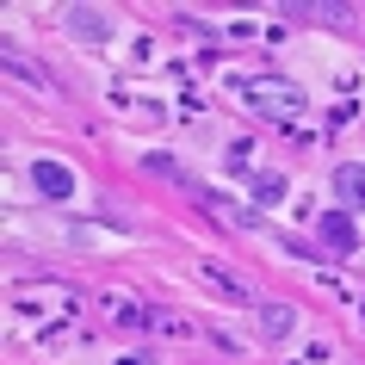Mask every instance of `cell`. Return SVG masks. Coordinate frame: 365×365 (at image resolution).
<instances>
[{
	"mask_svg": "<svg viewBox=\"0 0 365 365\" xmlns=\"http://www.w3.org/2000/svg\"><path fill=\"white\" fill-rule=\"evenodd\" d=\"M248 99L260 106V112H272V118H291L297 106H304V93L291 87V81H272V75H260V81H248Z\"/></svg>",
	"mask_w": 365,
	"mask_h": 365,
	"instance_id": "obj_1",
	"label": "cell"
},
{
	"mask_svg": "<svg viewBox=\"0 0 365 365\" xmlns=\"http://www.w3.org/2000/svg\"><path fill=\"white\" fill-rule=\"evenodd\" d=\"M31 186H38L43 205H68L75 198V173L62 168V161H31Z\"/></svg>",
	"mask_w": 365,
	"mask_h": 365,
	"instance_id": "obj_2",
	"label": "cell"
},
{
	"mask_svg": "<svg viewBox=\"0 0 365 365\" xmlns=\"http://www.w3.org/2000/svg\"><path fill=\"white\" fill-rule=\"evenodd\" d=\"M334 198H341L346 211H365V168L359 161H341L334 168Z\"/></svg>",
	"mask_w": 365,
	"mask_h": 365,
	"instance_id": "obj_3",
	"label": "cell"
},
{
	"mask_svg": "<svg viewBox=\"0 0 365 365\" xmlns=\"http://www.w3.org/2000/svg\"><path fill=\"white\" fill-rule=\"evenodd\" d=\"M322 242H328L334 254H353V248H359V235H353V223H346L341 211H328V217H322Z\"/></svg>",
	"mask_w": 365,
	"mask_h": 365,
	"instance_id": "obj_4",
	"label": "cell"
},
{
	"mask_svg": "<svg viewBox=\"0 0 365 365\" xmlns=\"http://www.w3.org/2000/svg\"><path fill=\"white\" fill-rule=\"evenodd\" d=\"M260 328H267L272 341H285L291 328H297V309L291 304H260Z\"/></svg>",
	"mask_w": 365,
	"mask_h": 365,
	"instance_id": "obj_5",
	"label": "cell"
},
{
	"mask_svg": "<svg viewBox=\"0 0 365 365\" xmlns=\"http://www.w3.org/2000/svg\"><path fill=\"white\" fill-rule=\"evenodd\" d=\"M68 31H75V38H106V31H112V25H106V13H87V6H75V13H68Z\"/></svg>",
	"mask_w": 365,
	"mask_h": 365,
	"instance_id": "obj_6",
	"label": "cell"
},
{
	"mask_svg": "<svg viewBox=\"0 0 365 365\" xmlns=\"http://www.w3.org/2000/svg\"><path fill=\"white\" fill-rule=\"evenodd\" d=\"M279 198H285V180L279 173H260L254 180V205H279Z\"/></svg>",
	"mask_w": 365,
	"mask_h": 365,
	"instance_id": "obj_7",
	"label": "cell"
},
{
	"mask_svg": "<svg viewBox=\"0 0 365 365\" xmlns=\"http://www.w3.org/2000/svg\"><path fill=\"white\" fill-rule=\"evenodd\" d=\"M205 279H211L217 291H230L235 304H254V297H248V285H242V279H230V272H217V267H205Z\"/></svg>",
	"mask_w": 365,
	"mask_h": 365,
	"instance_id": "obj_8",
	"label": "cell"
}]
</instances>
